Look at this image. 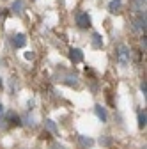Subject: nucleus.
Instances as JSON below:
<instances>
[{
  "label": "nucleus",
  "mask_w": 147,
  "mask_h": 149,
  "mask_svg": "<svg viewBox=\"0 0 147 149\" xmlns=\"http://www.w3.org/2000/svg\"><path fill=\"white\" fill-rule=\"evenodd\" d=\"M92 45H94V48H101L103 39H101V36H99V34H94V36H92Z\"/></svg>",
  "instance_id": "nucleus-8"
},
{
  "label": "nucleus",
  "mask_w": 147,
  "mask_h": 149,
  "mask_svg": "<svg viewBox=\"0 0 147 149\" xmlns=\"http://www.w3.org/2000/svg\"><path fill=\"white\" fill-rule=\"evenodd\" d=\"M117 57H119V62H121L122 66H126L128 62H130V50H128L124 45H121V46L117 48Z\"/></svg>",
  "instance_id": "nucleus-1"
},
{
  "label": "nucleus",
  "mask_w": 147,
  "mask_h": 149,
  "mask_svg": "<svg viewBox=\"0 0 147 149\" xmlns=\"http://www.w3.org/2000/svg\"><path fill=\"white\" fill-rule=\"evenodd\" d=\"M108 9L112 11V13H117L119 9H121V2L119 0H114V2H110V6H108Z\"/></svg>",
  "instance_id": "nucleus-10"
},
{
  "label": "nucleus",
  "mask_w": 147,
  "mask_h": 149,
  "mask_svg": "<svg viewBox=\"0 0 147 149\" xmlns=\"http://www.w3.org/2000/svg\"><path fill=\"white\" fill-rule=\"evenodd\" d=\"M0 87H2V80H0Z\"/></svg>",
  "instance_id": "nucleus-20"
},
{
  "label": "nucleus",
  "mask_w": 147,
  "mask_h": 149,
  "mask_svg": "<svg viewBox=\"0 0 147 149\" xmlns=\"http://www.w3.org/2000/svg\"><path fill=\"white\" fill-rule=\"evenodd\" d=\"M101 144H105V146H108V144H110V139H103V140H101Z\"/></svg>",
  "instance_id": "nucleus-18"
},
{
  "label": "nucleus",
  "mask_w": 147,
  "mask_h": 149,
  "mask_svg": "<svg viewBox=\"0 0 147 149\" xmlns=\"http://www.w3.org/2000/svg\"><path fill=\"white\" fill-rule=\"evenodd\" d=\"M67 85H78V78L76 77H66V80H64Z\"/></svg>",
  "instance_id": "nucleus-12"
},
{
  "label": "nucleus",
  "mask_w": 147,
  "mask_h": 149,
  "mask_svg": "<svg viewBox=\"0 0 147 149\" xmlns=\"http://www.w3.org/2000/svg\"><path fill=\"white\" fill-rule=\"evenodd\" d=\"M80 142H82V146H92V140L85 139V137H80Z\"/></svg>",
  "instance_id": "nucleus-15"
},
{
  "label": "nucleus",
  "mask_w": 147,
  "mask_h": 149,
  "mask_svg": "<svg viewBox=\"0 0 147 149\" xmlns=\"http://www.w3.org/2000/svg\"><path fill=\"white\" fill-rule=\"evenodd\" d=\"M135 27H137L138 30H145V13H144V14H140V16L137 18Z\"/></svg>",
  "instance_id": "nucleus-6"
},
{
  "label": "nucleus",
  "mask_w": 147,
  "mask_h": 149,
  "mask_svg": "<svg viewBox=\"0 0 147 149\" xmlns=\"http://www.w3.org/2000/svg\"><path fill=\"white\" fill-rule=\"evenodd\" d=\"M12 11L14 13H21L23 11V2H21V0H14V2H12Z\"/></svg>",
  "instance_id": "nucleus-7"
},
{
  "label": "nucleus",
  "mask_w": 147,
  "mask_h": 149,
  "mask_svg": "<svg viewBox=\"0 0 147 149\" xmlns=\"http://www.w3.org/2000/svg\"><path fill=\"white\" fill-rule=\"evenodd\" d=\"M145 123H147V116H145V112H140V114H138V126H140V128H144V126H145Z\"/></svg>",
  "instance_id": "nucleus-11"
},
{
  "label": "nucleus",
  "mask_w": 147,
  "mask_h": 149,
  "mask_svg": "<svg viewBox=\"0 0 147 149\" xmlns=\"http://www.w3.org/2000/svg\"><path fill=\"white\" fill-rule=\"evenodd\" d=\"M9 119H11V124H16V126H20V124H21V123H20V117L14 116V114H9Z\"/></svg>",
  "instance_id": "nucleus-14"
},
{
  "label": "nucleus",
  "mask_w": 147,
  "mask_h": 149,
  "mask_svg": "<svg viewBox=\"0 0 147 149\" xmlns=\"http://www.w3.org/2000/svg\"><path fill=\"white\" fill-rule=\"evenodd\" d=\"M25 43H27V39H25V36H23V34H18V36H14V37H12V45H14L16 48L25 46Z\"/></svg>",
  "instance_id": "nucleus-4"
},
{
  "label": "nucleus",
  "mask_w": 147,
  "mask_h": 149,
  "mask_svg": "<svg viewBox=\"0 0 147 149\" xmlns=\"http://www.w3.org/2000/svg\"><path fill=\"white\" fill-rule=\"evenodd\" d=\"M96 116H98V117H99L103 123H106V119H108V116H106V110H105L101 105H98V107H96Z\"/></svg>",
  "instance_id": "nucleus-5"
},
{
  "label": "nucleus",
  "mask_w": 147,
  "mask_h": 149,
  "mask_svg": "<svg viewBox=\"0 0 147 149\" xmlns=\"http://www.w3.org/2000/svg\"><path fill=\"white\" fill-rule=\"evenodd\" d=\"M53 149H62V147H60V146H55V147H53Z\"/></svg>",
  "instance_id": "nucleus-19"
},
{
  "label": "nucleus",
  "mask_w": 147,
  "mask_h": 149,
  "mask_svg": "<svg viewBox=\"0 0 147 149\" xmlns=\"http://www.w3.org/2000/svg\"><path fill=\"white\" fill-rule=\"evenodd\" d=\"M140 89H142V92H144V96H145V94H147V85H145V82H144V84L140 85Z\"/></svg>",
  "instance_id": "nucleus-16"
},
{
  "label": "nucleus",
  "mask_w": 147,
  "mask_h": 149,
  "mask_svg": "<svg viewBox=\"0 0 147 149\" xmlns=\"http://www.w3.org/2000/svg\"><path fill=\"white\" fill-rule=\"evenodd\" d=\"M25 59H34V53H32V52H27V53H25Z\"/></svg>",
  "instance_id": "nucleus-17"
},
{
  "label": "nucleus",
  "mask_w": 147,
  "mask_h": 149,
  "mask_svg": "<svg viewBox=\"0 0 147 149\" xmlns=\"http://www.w3.org/2000/svg\"><path fill=\"white\" fill-rule=\"evenodd\" d=\"M46 128L50 130V132L57 133V126H55V123H53V121H50V119H48V121H46Z\"/></svg>",
  "instance_id": "nucleus-13"
},
{
  "label": "nucleus",
  "mask_w": 147,
  "mask_h": 149,
  "mask_svg": "<svg viewBox=\"0 0 147 149\" xmlns=\"http://www.w3.org/2000/svg\"><path fill=\"white\" fill-rule=\"evenodd\" d=\"M133 7H135V11H144L145 9V0H135Z\"/></svg>",
  "instance_id": "nucleus-9"
},
{
  "label": "nucleus",
  "mask_w": 147,
  "mask_h": 149,
  "mask_svg": "<svg viewBox=\"0 0 147 149\" xmlns=\"http://www.w3.org/2000/svg\"><path fill=\"white\" fill-rule=\"evenodd\" d=\"M76 23H78V27H82V29H89V27H90V16H89L87 13H78V14H76Z\"/></svg>",
  "instance_id": "nucleus-2"
},
{
  "label": "nucleus",
  "mask_w": 147,
  "mask_h": 149,
  "mask_svg": "<svg viewBox=\"0 0 147 149\" xmlns=\"http://www.w3.org/2000/svg\"><path fill=\"white\" fill-rule=\"evenodd\" d=\"M69 59H71L73 62H82V61H83V52L78 50V48H71V50H69Z\"/></svg>",
  "instance_id": "nucleus-3"
}]
</instances>
